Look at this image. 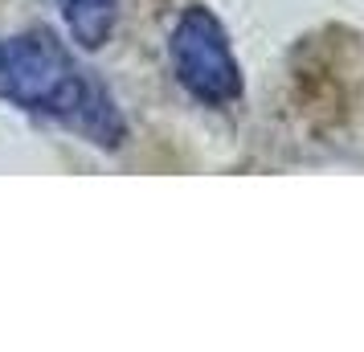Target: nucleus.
Returning <instances> with one entry per match:
<instances>
[{"instance_id":"obj_1","label":"nucleus","mask_w":364,"mask_h":352,"mask_svg":"<svg viewBox=\"0 0 364 352\" xmlns=\"http://www.w3.org/2000/svg\"><path fill=\"white\" fill-rule=\"evenodd\" d=\"M0 99L25 115L82 135L95 148L115 151L127 139V119L115 95L50 29L0 37Z\"/></svg>"},{"instance_id":"obj_3","label":"nucleus","mask_w":364,"mask_h":352,"mask_svg":"<svg viewBox=\"0 0 364 352\" xmlns=\"http://www.w3.org/2000/svg\"><path fill=\"white\" fill-rule=\"evenodd\" d=\"M62 21H66L70 37L82 50H102L119 25V9L123 0H58Z\"/></svg>"},{"instance_id":"obj_2","label":"nucleus","mask_w":364,"mask_h":352,"mask_svg":"<svg viewBox=\"0 0 364 352\" xmlns=\"http://www.w3.org/2000/svg\"><path fill=\"white\" fill-rule=\"evenodd\" d=\"M168 62L176 82L205 107H230L242 99V66L233 58L230 33L213 9L188 4L168 37Z\"/></svg>"}]
</instances>
